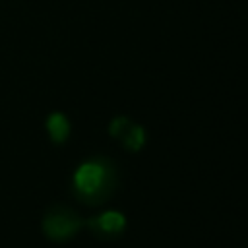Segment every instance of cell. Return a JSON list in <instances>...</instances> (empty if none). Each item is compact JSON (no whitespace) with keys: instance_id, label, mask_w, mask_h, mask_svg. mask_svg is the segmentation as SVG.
I'll return each instance as SVG.
<instances>
[{"instance_id":"cell-1","label":"cell","mask_w":248,"mask_h":248,"mask_svg":"<svg viewBox=\"0 0 248 248\" xmlns=\"http://www.w3.org/2000/svg\"><path fill=\"white\" fill-rule=\"evenodd\" d=\"M116 169L112 161L95 157L81 163L72 178L76 198L87 205H99L108 200L116 188Z\"/></svg>"},{"instance_id":"cell-5","label":"cell","mask_w":248,"mask_h":248,"mask_svg":"<svg viewBox=\"0 0 248 248\" xmlns=\"http://www.w3.org/2000/svg\"><path fill=\"white\" fill-rule=\"evenodd\" d=\"M46 132H48V136H50V140L54 143L66 141L68 136H70V122H68L66 114H62V112L48 114V118H46Z\"/></svg>"},{"instance_id":"cell-2","label":"cell","mask_w":248,"mask_h":248,"mask_svg":"<svg viewBox=\"0 0 248 248\" xmlns=\"http://www.w3.org/2000/svg\"><path fill=\"white\" fill-rule=\"evenodd\" d=\"M81 225H83L81 217L76 215L74 211L66 209V207H54L43 219L45 234L56 242H64V240L72 238L81 229Z\"/></svg>"},{"instance_id":"cell-4","label":"cell","mask_w":248,"mask_h":248,"mask_svg":"<svg viewBox=\"0 0 248 248\" xmlns=\"http://www.w3.org/2000/svg\"><path fill=\"white\" fill-rule=\"evenodd\" d=\"M85 225L97 238H116L126 229V217L120 211H105L87 219Z\"/></svg>"},{"instance_id":"cell-3","label":"cell","mask_w":248,"mask_h":248,"mask_svg":"<svg viewBox=\"0 0 248 248\" xmlns=\"http://www.w3.org/2000/svg\"><path fill=\"white\" fill-rule=\"evenodd\" d=\"M108 134L128 151H140L145 145V128L130 116H114L108 124Z\"/></svg>"}]
</instances>
